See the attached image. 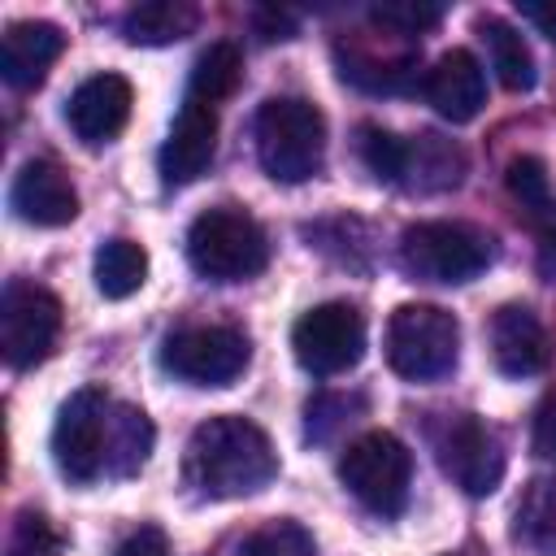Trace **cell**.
I'll use <instances>...</instances> for the list:
<instances>
[{
	"label": "cell",
	"mask_w": 556,
	"mask_h": 556,
	"mask_svg": "<svg viewBox=\"0 0 556 556\" xmlns=\"http://www.w3.org/2000/svg\"><path fill=\"white\" fill-rule=\"evenodd\" d=\"M339 70L348 83H356L365 91H404L417 74V48L404 56H369L356 43L352 48L339 43Z\"/></svg>",
	"instance_id": "cell-22"
},
{
	"label": "cell",
	"mask_w": 556,
	"mask_h": 556,
	"mask_svg": "<svg viewBox=\"0 0 556 556\" xmlns=\"http://www.w3.org/2000/svg\"><path fill=\"white\" fill-rule=\"evenodd\" d=\"M278 478V452L269 434L235 413L208 417L187 443V482L208 500L256 495Z\"/></svg>",
	"instance_id": "cell-1"
},
{
	"label": "cell",
	"mask_w": 556,
	"mask_h": 556,
	"mask_svg": "<svg viewBox=\"0 0 556 556\" xmlns=\"http://www.w3.org/2000/svg\"><path fill=\"white\" fill-rule=\"evenodd\" d=\"M539 274L547 282H556V226L543 230V243H539Z\"/></svg>",
	"instance_id": "cell-36"
},
{
	"label": "cell",
	"mask_w": 556,
	"mask_h": 556,
	"mask_svg": "<svg viewBox=\"0 0 556 556\" xmlns=\"http://www.w3.org/2000/svg\"><path fill=\"white\" fill-rule=\"evenodd\" d=\"M156 430L143 408L113 404V430H109V478H135L152 456Z\"/></svg>",
	"instance_id": "cell-20"
},
{
	"label": "cell",
	"mask_w": 556,
	"mask_h": 556,
	"mask_svg": "<svg viewBox=\"0 0 556 556\" xmlns=\"http://www.w3.org/2000/svg\"><path fill=\"white\" fill-rule=\"evenodd\" d=\"M530 443H534V452H539V456H547V460L556 456V391H547V400L539 404Z\"/></svg>",
	"instance_id": "cell-32"
},
{
	"label": "cell",
	"mask_w": 556,
	"mask_h": 556,
	"mask_svg": "<svg viewBox=\"0 0 556 556\" xmlns=\"http://www.w3.org/2000/svg\"><path fill=\"white\" fill-rule=\"evenodd\" d=\"M61 334V300L35 282H13L0 300V348L13 369H35Z\"/></svg>",
	"instance_id": "cell-11"
},
{
	"label": "cell",
	"mask_w": 556,
	"mask_h": 556,
	"mask_svg": "<svg viewBox=\"0 0 556 556\" xmlns=\"http://www.w3.org/2000/svg\"><path fill=\"white\" fill-rule=\"evenodd\" d=\"M256 156L274 182H308L326 161V117L304 96H274L256 113Z\"/></svg>",
	"instance_id": "cell-2"
},
{
	"label": "cell",
	"mask_w": 556,
	"mask_h": 556,
	"mask_svg": "<svg viewBox=\"0 0 556 556\" xmlns=\"http://www.w3.org/2000/svg\"><path fill=\"white\" fill-rule=\"evenodd\" d=\"M352 408H361V395L321 391L317 400H308V439H330L339 426L352 421Z\"/></svg>",
	"instance_id": "cell-30"
},
{
	"label": "cell",
	"mask_w": 556,
	"mask_h": 556,
	"mask_svg": "<svg viewBox=\"0 0 556 556\" xmlns=\"http://www.w3.org/2000/svg\"><path fill=\"white\" fill-rule=\"evenodd\" d=\"M421 96L439 117L473 122L482 113V104H486V74H482V65H478V56L469 48H452L426 70Z\"/></svg>",
	"instance_id": "cell-13"
},
{
	"label": "cell",
	"mask_w": 556,
	"mask_h": 556,
	"mask_svg": "<svg viewBox=\"0 0 556 556\" xmlns=\"http://www.w3.org/2000/svg\"><path fill=\"white\" fill-rule=\"evenodd\" d=\"M252 361V343L235 326H187L161 343L165 374L191 387H230Z\"/></svg>",
	"instance_id": "cell-8"
},
{
	"label": "cell",
	"mask_w": 556,
	"mask_h": 556,
	"mask_svg": "<svg viewBox=\"0 0 556 556\" xmlns=\"http://www.w3.org/2000/svg\"><path fill=\"white\" fill-rule=\"evenodd\" d=\"M9 204L30 226H70L78 217V191L52 161H26L9 187Z\"/></svg>",
	"instance_id": "cell-14"
},
{
	"label": "cell",
	"mask_w": 556,
	"mask_h": 556,
	"mask_svg": "<svg viewBox=\"0 0 556 556\" xmlns=\"http://www.w3.org/2000/svg\"><path fill=\"white\" fill-rule=\"evenodd\" d=\"M130 100L135 96L122 74H91L87 83L74 87L65 117L83 143H109L122 135V126L130 117Z\"/></svg>",
	"instance_id": "cell-15"
},
{
	"label": "cell",
	"mask_w": 556,
	"mask_h": 556,
	"mask_svg": "<svg viewBox=\"0 0 556 556\" xmlns=\"http://www.w3.org/2000/svg\"><path fill=\"white\" fill-rule=\"evenodd\" d=\"M460 178H465V152L452 139H439L430 130L404 139V169H400L404 191H447Z\"/></svg>",
	"instance_id": "cell-18"
},
{
	"label": "cell",
	"mask_w": 556,
	"mask_h": 556,
	"mask_svg": "<svg viewBox=\"0 0 556 556\" xmlns=\"http://www.w3.org/2000/svg\"><path fill=\"white\" fill-rule=\"evenodd\" d=\"M261 26H265V35H261V39H269V43H274V39H291V30H295V26H291V17H287V13H274V9H265V13H261Z\"/></svg>",
	"instance_id": "cell-35"
},
{
	"label": "cell",
	"mask_w": 556,
	"mask_h": 556,
	"mask_svg": "<svg viewBox=\"0 0 556 556\" xmlns=\"http://www.w3.org/2000/svg\"><path fill=\"white\" fill-rule=\"evenodd\" d=\"M9 556H56V534L48 530L43 517L22 513L17 517V534H13V552Z\"/></svg>",
	"instance_id": "cell-31"
},
{
	"label": "cell",
	"mask_w": 556,
	"mask_h": 556,
	"mask_svg": "<svg viewBox=\"0 0 556 556\" xmlns=\"http://www.w3.org/2000/svg\"><path fill=\"white\" fill-rule=\"evenodd\" d=\"M339 482L378 517H400L413 482V452L391 430L352 439L339 456Z\"/></svg>",
	"instance_id": "cell-6"
},
{
	"label": "cell",
	"mask_w": 556,
	"mask_h": 556,
	"mask_svg": "<svg viewBox=\"0 0 556 556\" xmlns=\"http://www.w3.org/2000/svg\"><path fill=\"white\" fill-rule=\"evenodd\" d=\"M65 48V35L61 26L52 22H13L4 35H0V74L9 87L17 91H30L48 78L52 61L61 56Z\"/></svg>",
	"instance_id": "cell-17"
},
{
	"label": "cell",
	"mask_w": 556,
	"mask_h": 556,
	"mask_svg": "<svg viewBox=\"0 0 556 556\" xmlns=\"http://www.w3.org/2000/svg\"><path fill=\"white\" fill-rule=\"evenodd\" d=\"M187 261L208 282H243L269 265V239L243 208H208L187 230Z\"/></svg>",
	"instance_id": "cell-3"
},
{
	"label": "cell",
	"mask_w": 556,
	"mask_h": 556,
	"mask_svg": "<svg viewBox=\"0 0 556 556\" xmlns=\"http://www.w3.org/2000/svg\"><path fill=\"white\" fill-rule=\"evenodd\" d=\"M517 9H521V17H526L539 35L556 39V0H526V4H517Z\"/></svg>",
	"instance_id": "cell-34"
},
{
	"label": "cell",
	"mask_w": 556,
	"mask_h": 556,
	"mask_svg": "<svg viewBox=\"0 0 556 556\" xmlns=\"http://www.w3.org/2000/svg\"><path fill=\"white\" fill-rule=\"evenodd\" d=\"M200 26V9L191 0H148L135 4L122 17V35L126 43H143V48H161V43H178Z\"/></svg>",
	"instance_id": "cell-19"
},
{
	"label": "cell",
	"mask_w": 556,
	"mask_h": 556,
	"mask_svg": "<svg viewBox=\"0 0 556 556\" xmlns=\"http://www.w3.org/2000/svg\"><path fill=\"white\" fill-rule=\"evenodd\" d=\"M434 456L439 469L465 491V495H491L504 482V447L495 430L473 413H447L434 430Z\"/></svg>",
	"instance_id": "cell-9"
},
{
	"label": "cell",
	"mask_w": 556,
	"mask_h": 556,
	"mask_svg": "<svg viewBox=\"0 0 556 556\" xmlns=\"http://www.w3.org/2000/svg\"><path fill=\"white\" fill-rule=\"evenodd\" d=\"M109 430H113V400L100 387L74 391L52 426V456L56 469L87 486L96 478H109Z\"/></svg>",
	"instance_id": "cell-7"
},
{
	"label": "cell",
	"mask_w": 556,
	"mask_h": 556,
	"mask_svg": "<svg viewBox=\"0 0 556 556\" xmlns=\"http://www.w3.org/2000/svg\"><path fill=\"white\" fill-rule=\"evenodd\" d=\"M517 534L530 547L556 556V478H539L526 486L517 504Z\"/></svg>",
	"instance_id": "cell-25"
},
{
	"label": "cell",
	"mask_w": 556,
	"mask_h": 556,
	"mask_svg": "<svg viewBox=\"0 0 556 556\" xmlns=\"http://www.w3.org/2000/svg\"><path fill=\"white\" fill-rule=\"evenodd\" d=\"M239 556H317V543L300 521H269L239 543Z\"/></svg>",
	"instance_id": "cell-27"
},
{
	"label": "cell",
	"mask_w": 556,
	"mask_h": 556,
	"mask_svg": "<svg viewBox=\"0 0 556 556\" xmlns=\"http://www.w3.org/2000/svg\"><path fill=\"white\" fill-rule=\"evenodd\" d=\"M482 39H486V56H491V70L495 78L508 87V91H530L534 87V52L530 43L521 39L517 26H508L504 17H482Z\"/></svg>",
	"instance_id": "cell-21"
},
{
	"label": "cell",
	"mask_w": 556,
	"mask_h": 556,
	"mask_svg": "<svg viewBox=\"0 0 556 556\" xmlns=\"http://www.w3.org/2000/svg\"><path fill=\"white\" fill-rule=\"evenodd\" d=\"M291 348L295 361L317 378L348 374L365 356V317L348 300L317 304L291 326Z\"/></svg>",
	"instance_id": "cell-10"
},
{
	"label": "cell",
	"mask_w": 556,
	"mask_h": 556,
	"mask_svg": "<svg viewBox=\"0 0 556 556\" xmlns=\"http://www.w3.org/2000/svg\"><path fill=\"white\" fill-rule=\"evenodd\" d=\"M491 356L508 378H534L552 361V339L526 304H504L491 317Z\"/></svg>",
	"instance_id": "cell-16"
},
{
	"label": "cell",
	"mask_w": 556,
	"mask_h": 556,
	"mask_svg": "<svg viewBox=\"0 0 556 556\" xmlns=\"http://www.w3.org/2000/svg\"><path fill=\"white\" fill-rule=\"evenodd\" d=\"M148 282V252L135 239H109L96 252V287L109 300H126Z\"/></svg>",
	"instance_id": "cell-23"
},
{
	"label": "cell",
	"mask_w": 556,
	"mask_h": 556,
	"mask_svg": "<svg viewBox=\"0 0 556 556\" xmlns=\"http://www.w3.org/2000/svg\"><path fill=\"white\" fill-rule=\"evenodd\" d=\"M117 556H169V543H165V534H161L156 526H139V530L117 547Z\"/></svg>",
	"instance_id": "cell-33"
},
{
	"label": "cell",
	"mask_w": 556,
	"mask_h": 556,
	"mask_svg": "<svg viewBox=\"0 0 556 556\" xmlns=\"http://www.w3.org/2000/svg\"><path fill=\"white\" fill-rule=\"evenodd\" d=\"M400 261L421 282H469L495 261V239L469 222H417L400 235Z\"/></svg>",
	"instance_id": "cell-5"
},
{
	"label": "cell",
	"mask_w": 556,
	"mask_h": 556,
	"mask_svg": "<svg viewBox=\"0 0 556 556\" xmlns=\"http://www.w3.org/2000/svg\"><path fill=\"white\" fill-rule=\"evenodd\" d=\"M239 78H243V56H239V48L235 43H208L200 56H195V65H191V100H200V104H217V100H226V96H235V87H239Z\"/></svg>",
	"instance_id": "cell-24"
},
{
	"label": "cell",
	"mask_w": 556,
	"mask_h": 556,
	"mask_svg": "<svg viewBox=\"0 0 556 556\" xmlns=\"http://www.w3.org/2000/svg\"><path fill=\"white\" fill-rule=\"evenodd\" d=\"M361 161L369 165V174L378 182H395L400 187V169H404V139L395 130L382 126H361Z\"/></svg>",
	"instance_id": "cell-28"
},
{
	"label": "cell",
	"mask_w": 556,
	"mask_h": 556,
	"mask_svg": "<svg viewBox=\"0 0 556 556\" xmlns=\"http://www.w3.org/2000/svg\"><path fill=\"white\" fill-rule=\"evenodd\" d=\"M460 321L439 304H400L387 321V365L408 382H434L456 369Z\"/></svg>",
	"instance_id": "cell-4"
},
{
	"label": "cell",
	"mask_w": 556,
	"mask_h": 556,
	"mask_svg": "<svg viewBox=\"0 0 556 556\" xmlns=\"http://www.w3.org/2000/svg\"><path fill=\"white\" fill-rule=\"evenodd\" d=\"M213 152H217V109L187 96L161 143V178L169 187H187L213 165Z\"/></svg>",
	"instance_id": "cell-12"
},
{
	"label": "cell",
	"mask_w": 556,
	"mask_h": 556,
	"mask_svg": "<svg viewBox=\"0 0 556 556\" xmlns=\"http://www.w3.org/2000/svg\"><path fill=\"white\" fill-rule=\"evenodd\" d=\"M508 195L526 208L530 222H539L543 230L556 226V200H552V182L539 156H517L508 165Z\"/></svg>",
	"instance_id": "cell-26"
},
{
	"label": "cell",
	"mask_w": 556,
	"mask_h": 556,
	"mask_svg": "<svg viewBox=\"0 0 556 556\" xmlns=\"http://www.w3.org/2000/svg\"><path fill=\"white\" fill-rule=\"evenodd\" d=\"M369 17L382 26V30H391V35H421V30H430L439 17H443V4H426V0H382V4H374L369 9Z\"/></svg>",
	"instance_id": "cell-29"
}]
</instances>
